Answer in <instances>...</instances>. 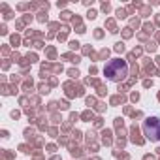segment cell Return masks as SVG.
<instances>
[{"label": "cell", "instance_id": "obj_2", "mask_svg": "<svg viewBox=\"0 0 160 160\" xmlns=\"http://www.w3.org/2000/svg\"><path fill=\"white\" fill-rule=\"evenodd\" d=\"M143 134L149 141H160V117H147L143 121Z\"/></svg>", "mask_w": 160, "mask_h": 160}, {"label": "cell", "instance_id": "obj_1", "mask_svg": "<svg viewBox=\"0 0 160 160\" xmlns=\"http://www.w3.org/2000/svg\"><path fill=\"white\" fill-rule=\"evenodd\" d=\"M104 75L113 83H121L128 75V62L124 58H111L106 68H104Z\"/></svg>", "mask_w": 160, "mask_h": 160}]
</instances>
